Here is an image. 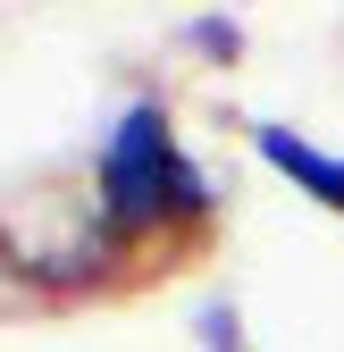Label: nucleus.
Here are the masks:
<instances>
[{"instance_id": "f257e3e1", "label": "nucleus", "mask_w": 344, "mask_h": 352, "mask_svg": "<svg viewBox=\"0 0 344 352\" xmlns=\"http://www.w3.org/2000/svg\"><path fill=\"white\" fill-rule=\"evenodd\" d=\"M101 201L118 227H160L168 210H202V176L177 160V143H168V118L151 101H135L118 118V135L101 143Z\"/></svg>"}, {"instance_id": "f03ea898", "label": "nucleus", "mask_w": 344, "mask_h": 352, "mask_svg": "<svg viewBox=\"0 0 344 352\" xmlns=\"http://www.w3.org/2000/svg\"><path fill=\"white\" fill-rule=\"evenodd\" d=\"M252 143H261V160H269V168H286L294 185H311V193H319L327 210H344V160L311 151L303 135H286V126H261V135H252Z\"/></svg>"}, {"instance_id": "7ed1b4c3", "label": "nucleus", "mask_w": 344, "mask_h": 352, "mask_svg": "<svg viewBox=\"0 0 344 352\" xmlns=\"http://www.w3.org/2000/svg\"><path fill=\"white\" fill-rule=\"evenodd\" d=\"M202 336H210V352H235V319H227V302H210V311H202Z\"/></svg>"}]
</instances>
